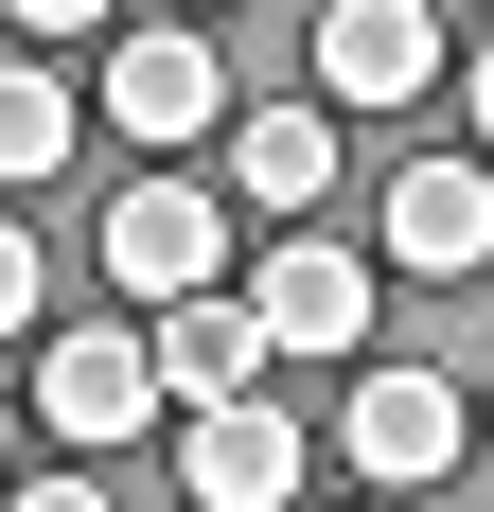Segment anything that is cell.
<instances>
[{
    "label": "cell",
    "mask_w": 494,
    "mask_h": 512,
    "mask_svg": "<svg viewBox=\"0 0 494 512\" xmlns=\"http://www.w3.org/2000/svg\"><path fill=\"white\" fill-rule=\"evenodd\" d=\"M89 248H106L124 301H212V265H230V195H212V177H124Z\"/></svg>",
    "instance_id": "1"
},
{
    "label": "cell",
    "mask_w": 494,
    "mask_h": 512,
    "mask_svg": "<svg viewBox=\"0 0 494 512\" xmlns=\"http://www.w3.org/2000/svg\"><path fill=\"white\" fill-rule=\"evenodd\" d=\"M18 36H124V0H0Z\"/></svg>",
    "instance_id": "12"
},
{
    "label": "cell",
    "mask_w": 494,
    "mask_h": 512,
    "mask_svg": "<svg viewBox=\"0 0 494 512\" xmlns=\"http://www.w3.org/2000/svg\"><path fill=\"white\" fill-rule=\"evenodd\" d=\"M18 512H106V477H18Z\"/></svg>",
    "instance_id": "14"
},
{
    "label": "cell",
    "mask_w": 494,
    "mask_h": 512,
    "mask_svg": "<svg viewBox=\"0 0 494 512\" xmlns=\"http://www.w3.org/2000/svg\"><path fill=\"white\" fill-rule=\"evenodd\" d=\"M230 195H247V212H318V195H336V106H265V124H230Z\"/></svg>",
    "instance_id": "10"
},
{
    "label": "cell",
    "mask_w": 494,
    "mask_h": 512,
    "mask_svg": "<svg viewBox=\"0 0 494 512\" xmlns=\"http://www.w3.org/2000/svg\"><path fill=\"white\" fill-rule=\"evenodd\" d=\"M247 318H265V354H353L371 336V248H265V283H247Z\"/></svg>",
    "instance_id": "7"
},
{
    "label": "cell",
    "mask_w": 494,
    "mask_h": 512,
    "mask_svg": "<svg viewBox=\"0 0 494 512\" xmlns=\"http://www.w3.org/2000/svg\"><path fill=\"white\" fill-rule=\"evenodd\" d=\"M300 460H318V442L247 389V407H195V460H177V477H195V512H283V495H300Z\"/></svg>",
    "instance_id": "9"
},
{
    "label": "cell",
    "mask_w": 494,
    "mask_h": 512,
    "mask_svg": "<svg viewBox=\"0 0 494 512\" xmlns=\"http://www.w3.org/2000/svg\"><path fill=\"white\" fill-rule=\"evenodd\" d=\"M36 407H53V442H71V460H124V442L159 424V354L124 336V318H71V336H53V371H36Z\"/></svg>",
    "instance_id": "2"
},
{
    "label": "cell",
    "mask_w": 494,
    "mask_h": 512,
    "mask_svg": "<svg viewBox=\"0 0 494 512\" xmlns=\"http://www.w3.org/2000/svg\"><path fill=\"white\" fill-rule=\"evenodd\" d=\"M424 89H442L424 0H318V106H424Z\"/></svg>",
    "instance_id": "6"
},
{
    "label": "cell",
    "mask_w": 494,
    "mask_h": 512,
    "mask_svg": "<svg viewBox=\"0 0 494 512\" xmlns=\"http://www.w3.org/2000/svg\"><path fill=\"white\" fill-rule=\"evenodd\" d=\"M18 318H36V230L0 212V336H18Z\"/></svg>",
    "instance_id": "13"
},
{
    "label": "cell",
    "mask_w": 494,
    "mask_h": 512,
    "mask_svg": "<svg viewBox=\"0 0 494 512\" xmlns=\"http://www.w3.org/2000/svg\"><path fill=\"white\" fill-rule=\"evenodd\" d=\"M477 142H494V36H477Z\"/></svg>",
    "instance_id": "15"
},
{
    "label": "cell",
    "mask_w": 494,
    "mask_h": 512,
    "mask_svg": "<svg viewBox=\"0 0 494 512\" xmlns=\"http://www.w3.org/2000/svg\"><path fill=\"white\" fill-rule=\"evenodd\" d=\"M142 354H159V407H247V389H265V318L212 283V301H159L142 318Z\"/></svg>",
    "instance_id": "8"
},
{
    "label": "cell",
    "mask_w": 494,
    "mask_h": 512,
    "mask_svg": "<svg viewBox=\"0 0 494 512\" xmlns=\"http://www.w3.org/2000/svg\"><path fill=\"white\" fill-rule=\"evenodd\" d=\"M212 106H230V71H212V36L177 18V36H106V124L142 159H195L212 142Z\"/></svg>",
    "instance_id": "4"
},
{
    "label": "cell",
    "mask_w": 494,
    "mask_h": 512,
    "mask_svg": "<svg viewBox=\"0 0 494 512\" xmlns=\"http://www.w3.org/2000/svg\"><path fill=\"white\" fill-rule=\"evenodd\" d=\"M177 18H212V0H177Z\"/></svg>",
    "instance_id": "17"
},
{
    "label": "cell",
    "mask_w": 494,
    "mask_h": 512,
    "mask_svg": "<svg viewBox=\"0 0 494 512\" xmlns=\"http://www.w3.org/2000/svg\"><path fill=\"white\" fill-rule=\"evenodd\" d=\"M371 265H406V283H477V265H494V177H477V159H406L389 212H371Z\"/></svg>",
    "instance_id": "5"
},
{
    "label": "cell",
    "mask_w": 494,
    "mask_h": 512,
    "mask_svg": "<svg viewBox=\"0 0 494 512\" xmlns=\"http://www.w3.org/2000/svg\"><path fill=\"white\" fill-rule=\"evenodd\" d=\"M53 159H71V71L0 53V177H53Z\"/></svg>",
    "instance_id": "11"
},
{
    "label": "cell",
    "mask_w": 494,
    "mask_h": 512,
    "mask_svg": "<svg viewBox=\"0 0 494 512\" xmlns=\"http://www.w3.org/2000/svg\"><path fill=\"white\" fill-rule=\"evenodd\" d=\"M0 442H18V407H0Z\"/></svg>",
    "instance_id": "16"
},
{
    "label": "cell",
    "mask_w": 494,
    "mask_h": 512,
    "mask_svg": "<svg viewBox=\"0 0 494 512\" xmlns=\"http://www.w3.org/2000/svg\"><path fill=\"white\" fill-rule=\"evenodd\" d=\"M336 460L371 477V495H424V477H459V389H442V371H353Z\"/></svg>",
    "instance_id": "3"
}]
</instances>
